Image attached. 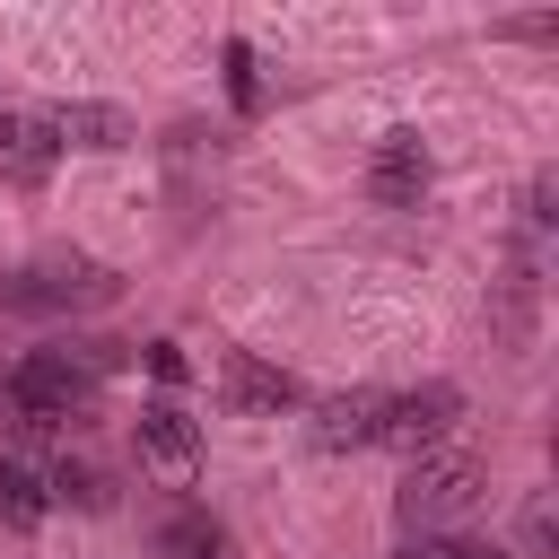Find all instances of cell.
<instances>
[{
    "label": "cell",
    "instance_id": "cell-1",
    "mask_svg": "<svg viewBox=\"0 0 559 559\" xmlns=\"http://www.w3.org/2000/svg\"><path fill=\"white\" fill-rule=\"evenodd\" d=\"M0 419H9L26 445H61L79 419H96V384H87L70 358H52V349H26V358L0 376Z\"/></svg>",
    "mask_w": 559,
    "mask_h": 559
},
{
    "label": "cell",
    "instance_id": "cell-2",
    "mask_svg": "<svg viewBox=\"0 0 559 559\" xmlns=\"http://www.w3.org/2000/svg\"><path fill=\"white\" fill-rule=\"evenodd\" d=\"M480 489H489V463L472 445H437V454H419L402 472L393 515H402V533H437V524H463L480 507Z\"/></svg>",
    "mask_w": 559,
    "mask_h": 559
},
{
    "label": "cell",
    "instance_id": "cell-3",
    "mask_svg": "<svg viewBox=\"0 0 559 559\" xmlns=\"http://www.w3.org/2000/svg\"><path fill=\"white\" fill-rule=\"evenodd\" d=\"M114 297H122V271H105L87 253H61V262H35V271L0 280V306H17V314H96Z\"/></svg>",
    "mask_w": 559,
    "mask_h": 559
},
{
    "label": "cell",
    "instance_id": "cell-4",
    "mask_svg": "<svg viewBox=\"0 0 559 559\" xmlns=\"http://www.w3.org/2000/svg\"><path fill=\"white\" fill-rule=\"evenodd\" d=\"M454 419H463V384H419V393H384V428H376V445H393V454H437L445 437H454Z\"/></svg>",
    "mask_w": 559,
    "mask_h": 559
},
{
    "label": "cell",
    "instance_id": "cell-5",
    "mask_svg": "<svg viewBox=\"0 0 559 559\" xmlns=\"http://www.w3.org/2000/svg\"><path fill=\"white\" fill-rule=\"evenodd\" d=\"M218 393H227L236 419H280V411L297 402V376H288V367H262L253 349H227V358H218Z\"/></svg>",
    "mask_w": 559,
    "mask_h": 559
},
{
    "label": "cell",
    "instance_id": "cell-6",
    "mask_svg": "<svg viewBox=\"0 0 559 559\" xmlns=\"http://www.w3.org/2000/svg\"><path fill=\"white\" fill-rule=\"evenodd\" d=\"M533 314H542V271H533V253H507V271L489 280V332H498V349H524Z\"/></svg>",
    "mask_w": 559,
    "mask_h": 559
},
{
    "label": "cell",
    "instance_id": "cell-7",
    "mask_svg": "<svg viewBox=\"0 0 559 559\" xmlns=\"http://www.w3.org/2000/svg\"><path fill=\"white\" fill-rule=\"evenodd\" d=\"M367 192H376L384 210H411V201L428 192V148H419V131H384V140H376V157H367Z\"/></svg>",
    "mask_w": 559,
    "mask_h": 559
},
{
    "label": "cell",
    "instance_id": "cell-8",
    "mask_svg": "<svg viewBox=\"0 0 559 559\" xmlns=\"http://www.w3.org/2000/svg\"><path fill=\"white\" fill-rule=\"evenodd\" d=\"M131 437H140V463H157L166 480H192V463H201V428H192L175 402H148V411L131 419Z\"/></svg>",
    "mask_w": 559,
    "mask_h": 559
},
{
    "label": "cell",
    "instance_id": "cell-9",
    "mask_svg": "<svg viewBox=\"0 0 559 559\" xmlns=\"http://www.w3.org/2000/svg\"><path fill=\"white\" fill-rule=\"evenodd\" d=\"M52 131H44V114H0V183L9 192H35L44 175H52Z\"/></svg>",
    "mask_w": 559,
    "mask_h": 559
},
{
    "label": "cell",
    "instance_id": "cell-10",
    "mask_svg": "<svg viewBox=\"0 0 559 559\" xmlns=\"http://www.w3.org/2000/svg\"><path fill=\"white\" fill-rule=\"evenodd\" d=\"M376 428H384V393H332V402H314V445L323 454H349V445H376Z\"/></svg>",
    "mask_w": 559,
    "mask_h": 559
},
{
    "label": "cell",
    "instance_id": "cell-11",
    "mask_svg": "<svg viewBox=\"0 0 559 559\" xmlns=\"http://www.w3.org/2000/svg\"><path fill=\"white\" fill-rule=\"evenodd\" d=\"M44 131H52V148H131V114L122 105H52L44 114Z\"/></svg>",
    "mask_w": 559,
    "mask_h": 559
},
{
    "label": "cell",
    "instance_id": "cell-12",
    "mask_svg": "<svg viewBox=\"0 0 559 559\" xmlns=\"http://www.w3.org/2000/svg\"><path fill=\"white\" fill-rule=\"evenodd\" d=\"M35 489H44V507H105L114 498V480L96 472V463H79V454H35Z\"/></svg>",
    "mask_w": 559,
    "mask_h": 559
},
{
    "label": "cell",
    "instance_id": "cell-13",
    "mask_svg": "<svg viewBox=\"0 0 559 559\" xmlns=\"http://www.w3.org/2000/svg\"><path fill=\"white\" fill-rule=\"evenodd\" d=\"M157 559H227V524L210 507H183L157 524Z\"/></svg>",
    "mask_w": 559,
    "mask_h": 559
},
{
    "label": "cell",
    "instance_id": "cell-14",
    "mask_svg": "<svg viewBox=\"0 0 559 559\" xmlns=\"http://www.w3.org/2000/svg\"><path fill=\"white\" fill-rule=\"evenodd\" d=\"M44 349H52V358H70V367H79L87 384H96V376H122V367H131V341H44Z\"/></svg>",
    "mask_w": 559,
    "mask_h": 559
},
{
    "label": "cell",
    "instance_id": "cell-15",
    "mask_svg": "<svg viewBox=\"0 0 559 559\" xmlns=\"http://www.w3.org/2000/svg\"><path fill=\"white\" fill-rule=\"evenodd\" d=\"M227 96H236L245 114L262 105V79H253V52H245V44H227Z\"/></svg>",
    "mask_w": 559,
    "mask_h": 559
},
{
    "label": "cell",
    "instance_id": "cell-16",
    "mask_svg": "<svg viewBox=\"0 0 559 559\" xmlns=\"http://www.w3.org/2000/svg\"><path fill=\"white\" fill-rule=\"evenodd\" d=\"M550 201H559V183H550V175H533V183H524V218H533V227H550V218H559Z\"/></svg>",
    "mask_w": 559,
    "mask_h": 559
},
{
    "label": "cell",
    "instance_id": "cell-17",
    "mask_svg": "<svg viewBox=\"0 0 559 559\" xmlns=\"http://www.w3.org/2000/svg\"><path fill=\"white\" fill-rule=\"evenodd\" d=\"M140 358H148V376H157V384H183V349H175V341H148Z\"/></svg>",
    "mask_w": 559,
    "mask_h": 559
},
{
    "label": "cell",
    "instance_id": "cell-18",
    "mask_svg": "<svg viewBox=\"0 0 559 559\" xmlns=\"http://www.w3.org/2000/svg\"><path fill=\"white\" fill-rule=\"evenodd\" d=\"M524 550H533V559H550V498H533V507H524Z\"/></svg>",
    "mask_w": 559,
    "mask_h": 559
},
{
    "label": "cell",
    "instance_id": "cell-19",
    "mask_svg": "<svg viewBox=\"0 0 559 559\" xmlns=\"http://www.w3.org/2000/svg\"><path fill=\"white\" fill-rule=\"evenodd\" d=\"M393 559H463V542H445V533H411Z\"/></svg>",
    "mask_w": 559,
    "mask_h": 559
},
{
    "label": "cell",
    "instance_id": "cell-20",
    "mask_svg": "<svg viewBox=\"0 0 559 559\" xmlns=\"http://www.w3.org/2000/svg\"><path fill=\"white\" fill-rule=\"evenodd\" d=\"M463 559H507V550L498 542H463Z\"/></svg>",
    "mask_w": 559,
    "mask_h": 559
},
{
    "label": "cell",
    "instance_id": "cell-21",
    "mask_svg": "<svg viewBox=\"0 0 559 559\" xmlns=\"http://www.w3.org/2000/svg\"><path fill=\"white\" fill-rule=\"evenodd\" d=\"M0 480H9V463H0Z\"/></svg>",
    "mask_w": 559,
    "mask_h": 559
}]
</instances>
